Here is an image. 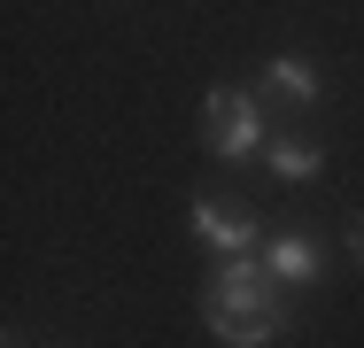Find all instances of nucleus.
Returning <instances> with one entry per match:
<instances>
[{
  "label": "nucleus",
  "mask_w": 364,
  "mask_h": 348,
  "mask_svg": "<svg viewBox=\"0 0 364 348\" xmlns=\"http://www.w3.org/2000/svg\"><path fill=\"white\" fill-rule=\"evenodd\" d=\"M256 85H264L272 101H287V109H318V101H326V77H318L310 55H272Z\"/></svg>",
  "instance_id": "5"
},
{
  "label": "nucleus",
  "mask_w": 364,
  "mask_h": 348,
  "mask_svg": "<svg viewBox=\"0 0 364 348\" xmlns=\"http://www.w3.org/2000/svg\"><path fill=\"white\" fill-rule=\"evenodd\" d=\"M186 217H194V240H202L218 263H232V256H264V232H256L264 217H256L248 202H232V194H194Z\"/></svg>",
  "instance_id": "3"
},
{
  "label": "nucleus",
  "mask_w": 364,
  "mask_h": 348,
  "mask_svg": "<svg viewBox=\"0 0 364 348\" xmlns=\"http://www.w3.org/2000/svg\"><path fill=\"white\" fill-rule=\"evenodd\" d=\"M264 271L279 278L287 294H302V286H318V271H326V248L310 232H279V240H264Z\"/></svg>",
  "instance_id": "4"
},
{
  "label": "nucleus",
  "mask_w": 364,
  "mask_h": 348,
  "mask_svg": "<svg viewBox=\"0 0 364 348\" xmlns=\"http://www.w3.org/2000/svg\"><path fill=\"white\" fill-rule=\"evenodd\" d=\"M357 263H364V217H357Z\"/></svg>",
  "instance_id": "7"
},
{
  "label": "nucleus",
  "mask_w": 364,
  "mask_h": 348,
  "mask_svg": "<svg viewBox=\"0 0 364 348\" xmlns=\"http://www.w3.org/2000/svg\"><path fill=\"white\" fill-rule=\"evenodd\" d=\"M264 163H272V178H287V186H310V178L326 170V147L287 132V139H272V147H264Z\"/></svg>",
  "instance_id": "6"
},
{
  "label": "nucleus",
  "mask_w": 364,
  "mask_h": 348,
  "mask_svg": "<svg viewBox=\"0 0 364 348\" xmlns=\"http://www.w3.org/2000/svg\"><path fill=\"white\" fill-rule=\"evenodd\" d=\"M287 317H294V302H287V286L264 271V256H232L202 286V325L225 348H272L287 333Z\"/></svg>",
  "instance_id": "1"
},
{
  "label": "nucleus",
  "mask_w": 364,
  "mask_h": 348,
  "mask_svg": "<svg viewBox=\"0 0 364 348\" xmlns=\"http://www.w3.org/2000/svg\"><path fill=\"white\" fill-rule=\"evenodd\" d=\"M202 147H210L218 163H248V155H264L272 139H264V109H256V93H240V85H210V93H202Z\"/></svg>",
  "instance_id": "2"
}]
</instances>
